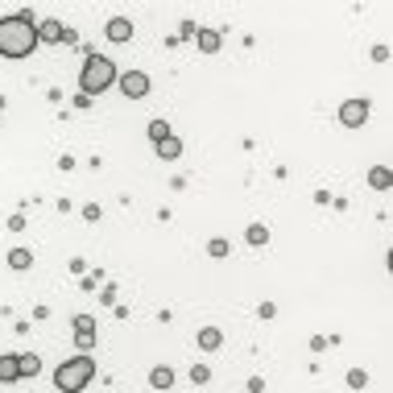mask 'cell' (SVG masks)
I'll return each instance as SVG.
<instances>
[{
    "label": "cell",
    "instance_id": "13",
    "mask_svg": "<svg viewBox=\"0 0 393 393\" xmlns=\"http://www.w3.org/2000/svg\"><path fill=\"white\" fill-rule=\"evenodd\" d=\"M199 344H203V348H219V331L216 327H203V331H199Z\"/></svg>",
    "mask_w": 393,
    "mask_h": 393
},
{
    "label": "cell",
    "instance_id": "12",
    "mask_svg": "<svg viewBox=\"0 0 393 393\" xmlns=\"http://www.w3.org/2000/svg\"><path fill=\"white\" fill-rule=\"evenodd\" d=\"M17 360H21V377H34V373L42 368V360H38L34 352H25V356H17Z\"/></svg>",
    "mask_w": 393,
    "mask_h": 393
},
{
    "label": "cell",
    "instance_id": "16",
    "mask_svg": "<svg viewBox=\"0 0 393 393\" xmlns=\"http://www.w3.org/2000/svg\"><path fill=\"white\" fill-rule=\"evenodd\" d=\"M265 240H269V232H265L261 223H253L249 228V244H265Z\"/></svg>",
    "mask_w": 393,
    "mask_h": 393
},
{
    "label": "cell",
    "instance_id": "3",
    "mask_svg": "<svg viewBox=\"0 0 393 393\" xmlns=\"http://www.w3.org/2000/svg\"><path fill=\"white\" fill-rule=\"evenodd\" d=\"M91 377H95V360H91V356L62 360V364L54 368V385H58V393H79Z\"/></svg>",
    "mask_w": 393,
    "mask_h": 393
},
{
    "label": "cell",
    "instance_id": "2",
    "mask_svg": "<svg viewBox=\"0 0 393 393\" xmlns=\"http://www.w3.org/2000/svg\"><path fill=\"white\" fill-rule=\"evenodd\" d=\"M116 83V62L112 58H104V54H88V62H83V75H79V88L91 95H104V91Z\"/></svg>",
    "mask_w": 393,
    "mask_h": 393
},
{
    "label": "cell",
    "instance_id": "7",
    "mask_svg": "<svg viewBox=\"0 0 393 393\" xmlns=\"http://www.w3.org/2000/svg\"><path fill=\"white\" fill-rule=\"evenodd\" d=\"M75 336H79V344H83V348L95 340V319H91V315H79V319H75Z\"/></svg>",
    "mask_w": 393,
    "mask_h": 393
},
{
    "label": "cell",
    "instance_id": "6",
    "mask_svg": "<svg viewBox=\"0 0 393 393\" xmlns=\"http://www.w3.org/2000/svg\"><path fill=\"white\" fill-rule=\"evenodd\" d=\"M38 42H75V34H67L58 21H42L38 25Z\"/></svg>",
    "mask_w": 393,
    "mask_h": 393
},
{
    "label": "cell",
    "instance_id": "9",
    "mask_svg": "<svg viewBox=\"0 0 393 393\" xmlns=\"http://www.w3.org/2000/svg\"><path fill=\"white\" fill-rule=\"evenodd\" d=\"M21 377V360L17 356H0V381H17Z\"/></svg>",
    "mask_w": 393,
    "mask_h": 393
},
{
    "label": "cell",
    "instance_id": "10",
    "mask_svg": "<svg viewBox=\"0 0 393 393\" xmlns=\"http://www.w3.org/2000/svg\"><path fill=\"white\" fill-rule=\"evenodd\" d=\"M178 153H182V145H178V137H166V141H158V158H166V162H174Z\"/></svg>",
    "mask_w": 393,
    "mask_h": 393
},
{
    "label": "cell",
    "instance_id": "1",
    "mask_svg": "<svg viewBox=\"0 0 393 393\" xmlns=\"http://www.w3.org/2000/svg\"><path fill=\"white\" fill-rule=\"evenodd\" d=\"M34 50H38V25L25 13L0 21V54L4 58H29Z\"/></svg>",
    "mask_w": 393,
    "mask_h": 393
},
{
    "label": "cell",
    "instance_id": "14",
    "mask_svg": "<svg viewBox=\"0 0 393 393\" xmlns=\"http://www.w3.org/2000/svg\"><path fill=\"white\" fill-rule=\"evenodd\" d=\"M199 50H207V54L219 50V34H212V29H207V34H199Z\"/></svg>",
    "mask_w": 393,
    "mask_h": 393
},
{
    "label": "cell",
    "instance_id": "5",
    "mask_svg": "<svg viewBox=\"0 0 393 393\" xmlns=\"http://www.w3.org/2000/svg\"><path fill=\"white\" fill-rule=\"evenodd\" d=\"M116 83H120V91H125L129 99H141V95L149 91V79H145L141 71H129V75H116Z\"/></svg>",
    "mask_w": 393,
    "mask_h": 393
},
{
    "label": "cell",
    "instance_id": "17",
    "mask_svg": "<svg viewBox=\"0 0 393 393\" xmlns=\"http://www.w3.org/2000/svg\"><path fill=\"white\" fill-rule=\"evenodd\" d=\"M8 265H13V269H25V265H29V253H25V249H17V253L8 257Z\"/></svg>",
    "mask_w": 393,
    "mask_h": 393
},
{
    "label": "cell",
    "instance_id": "11",
    "mask_svg": "<svg viewBox=\"0 0 393 393\" xmlns=\"http://www.w3.org/2000/svg\"><path fill=\"white\" fill-rule=\"evenodd\" d=\"M149 381H153V389H170V385H174V373H170V368H153Z\"/></svg>",
    "mask_w": 393,
    "mask_h": 393
},
{
    "label": "cell",
    "instance_id": "4",
    "mask_svg": "<svg viewBox=\"0 0 393 393\" xmlns=\"http://www.w3.org/2000/svg\"><path fill=\"white\" fill-rule=\"evenodd\" d=\"M364 120H368V99H348V104L340 108V125L356 129V125H364Z\"/></svg>",
    "mask_w": 393,
    "mask_h": 393
},
{
    "label": "cell",
    "instance_id": "15",
    "mask_svg": "<svg viewBox=\"0 0 393 393\" xmlns=\"http://www.w3.org/2000/svg\"><path fill=\"white\" fill-rule=\"evenodd\" d=\"M149 137H153V141H166V137H170V125H166V120H153V125H149Z\"/></svg>",
    "mask_w": 393,
    "mask_h": 393
},
{
    "label": "cell",
    "instance_id": "8",
    "mask_svg": "<svg viewBox=\"0 0 393 393\" xmlns=\"http://www.w3.org/2000/svg\"><path fill=\"white\" fill-rule=\"evenodd\" d=\"M108 38H112V42H129V38H132V25L125 21V17L108 21Z\"/></svg>",
    "mask_w": 393,
    "mask_h": 393
}]
</instances>
